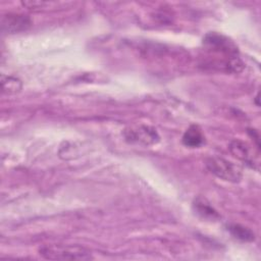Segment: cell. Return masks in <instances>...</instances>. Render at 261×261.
Masks as SVG:
<instances>
[{
	"instance_id": "obj_8",
	"label": "cell",
	"mask_w": 261,
	"mask_h": 261,
	"mask_svg": "<svg viewBox=\"0 0 261 261\" xmlns=\"http://www.w3.org/2000/svg\"><path fill=\"white\" fill-rule=\"evenodd\" d=\"M227 230L236 239L243 242H253L255 240V233L248 227L241 224H228Z\"/></svg>"
},
{
	"instance_id": "obj_7",
	"label": "cell",
	"mask_w": 261,
	"mask_h": 261,
	"mask_svg": "<svg viewBox=\"0 0 261 261\" xmlns=\"http://www.w3.org/2000/svg\"><path fill=\"white\" fill-rule=\"evenodd\" d=\"M193 207L196 213L205 219L215 220L219 218V214L217 213V211L208 202H206L205 199L197 198L193 203Z\"/></svg>"
},
{
	"instance_id": "obj_9",
	"label": "cell",
	"mask_w": 261,
	"mask_h": 261,
	"mask_svg": "<svg viewBox=\"0 0 261 261\" xmlns=\"http://www.w3.org/2000/svg\"><path fill=\"white\" fill-rule=\"evenodd\" d=\"M1 86L2 92L4 94H15L18 93L21 89V82L20 80L10 76V75H1Z\"/></svg>"
},
{
	"instance_id": "obj_3",
	"label": "cell",
	"mask_w": 261,
	"mask_h": 261,
	"mask_svg": "<svg viewBox=\"0 0 261 261\" xmlns=\"http://www.w3.org/2000/svg\"><path fill=\"white\" fill-rule=\"evenodd\" d=\"M124 138L129 143H138L143 145H153L159 141V136L155 128L148 125L130 126L123 132Z\"/></svg>"
},
{
	"instance_id": "obj_1",
	"label": "cell",
	"mask_w": 261,
	"mask_h": 261,
	"mask_svg": "<svg viewBox=\"0 0 261 261\" xmlns=\"http://www.w3.org/2000/svg\"><path fill=\"white\" fill-rule=\"evenodd\" d=\"M40 255L51 260H90L91 252L79 246H45L40 249Z\"/></svg>"
},
{
	"instance_id": "obj_2",
	"label": "cell",
	"mask_w": 261,
	"mask_h": 261,
	"mask_svg": "<svg viewBox=\"0 0 261 261\" xmlns=\"http://www.w3.org/2000/svg\"><path fill=\"white\" fill-rule=\"evenodd\" d=\"M206 167L211 173L225 181L238 182L242 178L241 167L222 157L213 156L207 158Z\"/></svg>"
},
{
	"instance_id": "obj_5",
	"label": "cell",
	"mask_w": 261,
	"mask_h": 261,
	"mask_svg": "<svg viewBox=\"0 0 261 261\" xmlns=\"http://www.w3.org/2000/svg\"><path fill=\"white\" fill-rule=\"evenodd\" d=\"M229 150L234 157L253 166V155L250 146L247 143L241 140H233L229 145Z\"/></svg>"
},
{
	"instance_id": "obj_6",
	"label": "cell",
	"mask_w": 261,
	"mask_h": 261,
	"mask_svg": "<svg viewBox=\"0 0 261 261\" xmlns=\"http://www.w3.org/2000/svg\"><path fill=\"white\" fill-rule=\"evenodd\" d=\"M204 135L198 125H191L182 136V143L190 148L200 147L204 143Z\"/></svg>"
},
{
	"instance_id": "obj_4",
	"label": "cell",
	"mask_w": 261,
	"mask_h": 261,
	"mask_svg": "<svg viewBox=\"0 0 261 261\" xmlns=\"http://www.w3.org/2000/svg\"><path fill=\"white\" fill-rule=\"evenodd\" d=\"M32 25V20L28 15L8 13L3 15L1 18V29L2 32L8 34L19 33L27 31Z\"/></svg>"
}]
</instances>
